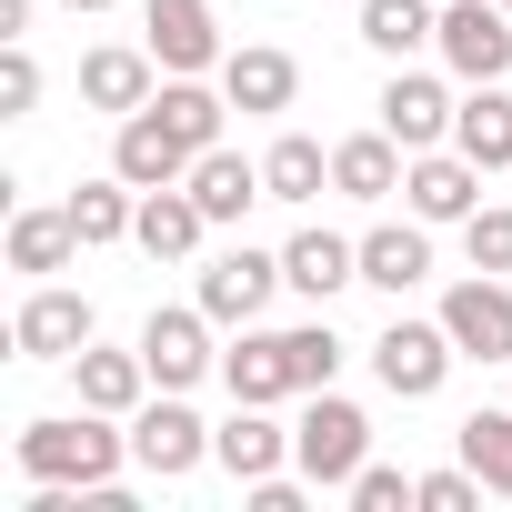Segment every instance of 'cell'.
<instances>
[{
    "instance_id": "6da1fadb",
    "label": "cell",
    "mask_w": 512,
    "mask_h": 512,
    "mask_svg": "<svg viewBox=\"0 0 512 512\" xmlns=\"http://www.w3.org/2000/svg\"><path fill=\"white\" fill-rule=\"evenodd\" d=\"M131 462V432H111V412H51V422H21V472L31 482H81V492H101L111 472Z\"/></svg>"
},
{
    "instance_id": "7a4b0ae2",
    "label": "cell",
    "mask_w": 512,
    "mask_h": 512,
    "mask_svg": "<svg viewBox=\"0 0 512 512\" xmlns=\"http://www.w3.org/2000/svg\"><path fill=\"white\" fill-rule=\"evenodd\" d=\"M292 462H302L322 492H352V472L372 462V422H362V402L312 392V402H302V422H292Z\"/></svg>"
},
{
    "instance_id": "3957f363",
    "label": "cell",
    "mask_w": 512,
    "mask_h": 512,
    "mask_svg": "<svg viewBox=\"0 0 512 512\" xmlns=\"http://www.w3.org/2000/svg\"><path fill=\"white\" fill-rule=\"evenodd\" d=\"M211 332H221V322H211L201 302H161V312L141 322V362H151V382H161V392H191L201 372H221Z\"/></svg>"
},
{
    "instance_id": "277c9868",
    "label": "cell",
    "mask_w": 512,
    "mask_h": 512,
    "mask_svg": "<svg viewBox=\"0 0 512 512\" xmlns=\"http://www.w3.org/2000/svg\"><path fill=\"white\" fill-rule=\"evenodd\" d=\"M452 362H462V342H452L442 322H392V332L372 342V372H382V392H392V402H432Z\"/></svg>"
},
{
    "instance_id": "5b68a950",
    "label": "cell",
    "mask_w": 512,
    "mask_h": 512,
    "mask_svg": "<svg viewBox=\"0 0 512 512\" xmlns=\"http://www.w3.org/2000/svg\"><path fill=\"white\" fill-rule=\"evenodd\" d=\"M131 462H141L151 482H181V472H201V462H211V432H201V412H191L181 392L141 402V412H131Z\"/></svg>"
},
{
    "instance_id": "8992f818",
    "label": "cell",
    "mask_w": 512,
    "mask_h": 512,
    "mask_svg": "<svg viewBox=\"0 0 512 512\" xmlns=\"http://www.w3.org/2000/svg\"><path fill=\"white\" fill-rule=\"evenodd\" d=\"M432 51H442L452 81H502L512 71V11H502V0H452Z\"/></svg>"
},
{
    "instance_id": "52a82bcc",
    "label": "cell",
    "mask_w": 512,
    "mask_h": 512,
    "mask_svg": "<svg viewBox=\"0 0 512 512\" xmlns=\"http://www.w3.org/2000/svg\"><path fill=\"white\" fill-rule=\"evenodd\" d=\"M442 332L462 342V362H512V282L502 272H472L442 292Z\"/></svg>"
},
{
    "instance_id": "ba28073f",
    "label": "cell",
    "mask_w": 512,
    "mask_h": 512,
    "mask_svg": "<svg viewBox=\"0 0 512 512\" xmlns=\"http://www.w3.org/2000/svg\"><path fill=\"white\" fill-rule=\"evenodd\" d=\"M141 41H151L161 81H171V71H221V61H231L211 0H141Z\"/></svg>"
},
{
    "instance_id": "9c48e42d",
    "label": "cell",
    "mask_w": 512,
    "mask_h": 512,
    "mask_svg": "<svg viewBox=\"0 0 512 512\" xmlns=\"http://www.w3.org/2000/svg\"><path fill=\"white\" fill-rule=\"evenodd\" d=\"M452 111H462V101H452L432 71H402V61H392V81H382V131H392L402 151H442V141H452Z\"/></svg>"
},
{
    "instance_id": "30bf717a",
    "label": "cell",
    "mask_w": 512,
    "mask_h": 512,
    "mask_svg": "<svg viewBox=\"0 0 512 512\" xmlns=\"http://www.w3.org/2000/svg\"><path fill=\"white\" fill-rule=\"evenodd\" d=\"M191 161H201V151H191V141H181V131H171V121H161L151 101H141V111L121 121V141H111V171H121L131 191H161V181H191Z\"/></svg>"
},
{
    "instance_id": "8fae6325",
    "label": "cell",
    "mask_w": 512,
    "mask_h": 512,
    "mask_svg": "<svg viewBox=\"0 0 512 512\" xmlns=\"http://www.w3.org/2000/svg\"><path fill=\"white\" fill-rule=\"evenodd\" d=\"M81 342H91V302L61 292V282H41V292L11 312V352H21V362H71Z\"/></svg>"
},
{
    "instance_id": "7c38bea8",
    "label": "cell",
    "mask_w": 512,
    "mask_h": 512,
    "mask_svg": "<svg viewBox=\"0 0 512 512\" xmlns=\"http://www.w3.org/2000/svg\"><path fill=\"white\" fill-rule=\"evenodd\" d=\"M272 292H282V262H272V251H251V241H241V251H221V262L201 272V312H211L221 332H231V322H262V302H272Z\"/></svg>"
},
{
    "instance_id": "4fadbf2b",
    "label": "cell",
    "mask_w": 512,
    "mask_h": 512,
    "mask_svg": "<svg viewBox=\"0 0 512 512\" xmlns=\"http://www.w3.org/2000/svg\"><path fill=\"white\" fill-rule=\"evenodd\" d=\"M402 201H412V221H472V211H482V161H462V151H412Z\"/></svg>"
},
{
    "instance_id": "5bb4252c",
    "label": "cell",
    "mask_w": 512,
    "mask_h": 512,
    "mask_svg": "<svg viewBox=\"0 0 512 512\" xmlns=\"http://www.w3.org/2000/svg\"><path fill=\"white\" fill-rule=\"evenodd\" d=\"M211 462H221L231 482H262V472L292 462V432L272 422V402H231V422L211 432Z\"/></svg>"
},
{
    "instance_id": "9a60e30c",
    "label": "cell",
    "mask_w": 512,
    "mask_h": 512,
    "mask_svg": "<svg viewBox=\"0 0 512 512\" xmlns=\"http://www.w3.org/2000/svg\"><path fill=\"white\" fill-rule=\"evenodd\" d=\"M221 382H231V402H292V392H302L292 332H251V322H241V342L221 352Z\"/></svg>"
},
{
    "instance_id": "2e32d148",
    "label": "cell",
    "mask_w": 512,
    "mask_h": 512,
    "mask_svg": "<svg viewBox=\"0 0 512 512\" xmlns=\"http://www.w3.org/2000/svg\"><path fill=\"white\" fill-rule=\"evenodd\" d=\"M151 91H161V61H151V41H141V51H121V41H111V51H81V101H91V111L131 121Z\"/></svg>"
},
{
    "instance_id": "e0dca14e",
    "label": "cell",
    "mask_w": 512,
    "mask_h": 512,
    "mask_svg": "<svg viewBox=\"0 0 512 512\" xmlns=\"http://www.w3.org/2000/svg\"><path fill=\"white\" fill-rule=\"evenodd\" d=\"M362 282L372 292H422L432 282V221H382V231H362Z\"/></svg>"
},
{
    "instance_id": "ac0fdd59",
    "label": "cell",
    "mask_w": 512,
    "mask_h": 512,
    "mask_svg": "<svg viewBox=\"0 0 512 512\" xmlns=\"http://www.w3.org/2000/svg\"><path fill=\"white\" fill-rule=\"evenodd\" d=\"M201 231H211V211L191 201V181H161V191H141V221H131V241L151 251V262H191V251H201Z\"/></svg>"
},
{
    "instance_id": "d6986e66",
    "label": "cell",
    "mask_w": 512,
    "mask_h": 512,
    "mask_svg": "<svg viewBox=\"0 0 512 512\" xmlns=\"http://www.w3.org/2000/svg\"><path fill=\"white\" fill-rule=\"evenodd\" d=\"M282 282H292L302 302H332V292H352V282H362V241H342V231H292V251H282Z\"/></svg>"
},
{
    "instance_id": "ffe728a7",
    "label": "cell",
    "mask_w": 512,
    "mask_h": 512,
    "mask_svg": "<svg viewBox=\"0 0 512 512\" xmlns=\"http://www.w3.org/2000/svg\"><path fill=\"white\" fill-rule=\"evenodd\" d=\"M402 171H412V151H402L392 131L332 141V191H342V201H392V191H402Z\"/></svg>"
},
{
    "instance_id": "44dd1931",
    "label": "cell",
    "mask_w": 512,
    "mask_h": 512,
    "mask_svg": "<svg viewBox=\"0 0 512 512\" xmlns=\"http://www.w3.org/2000/svg\"><path fill=\"white\" fill-rule=\"evenodd\" d=\"M71 382H81V402H91V412H111V422H121V412H141V392H151V362H141V342H131V352H101V342H81V352H71Z\"/></svg>"
},
{
    "instance_id": "7402d4cb",
    "label": "cell",
    "mask_w": 512,
    "mask_h": 512,
    "mask_svg": "<svg viewBox=\"0 0 512 512\" xmlns=\"http://www.w3.org/2000/svg\"><path fill=\"white\" fill-rule=\"evenodd\" d=\"M452 151L482 161V171H512V91L502 81H472L462 111H452Z\"/></svg>"
},
{
    "instance_id": "603a6c76",
    "label": "cell",
    "mask_w": 512,
    "mask_h": 512,
    "mask_svg": "<svg viewBox=\"0 0 512 512\" xmlns=\"http://www.w3.org/2000/svg\"><path fill=\"white\" fill-rule=\"evenodd\" d=\"M221 91H231V111H292L302 61H292V51H272V41H251V51H231V61H221Z\"/></svg>"
},
{
    "instance_id": "cb8c5ba5",
    "label": "cell",
    "mask_w": 512,
    "mask_h": 512,
    "mask_svg": "<svg viewBox=\"0 0 512 512\" xmlns=\"http://www.w3.org/2000/svg\"><path fill=\"white\" fill-rule=\"evenodd\" d=\"M191 201H201L211 221H241L251 201H272V181H262V161H241V151H221V141H211V151L191 161Z\"/></svg>"
},
{
    "instance_id": "d4e9b609",
    "label": "cell",
    "mask_w": 512,
    "mask_h": 512,
    "mask_svg": "<svg viewBox=\"0 0 512 512\" xmlns=\"http://www.w3.org/2000/svg\"><path fill=\"white\" fill-rule=\"evenodd\" d=\"M432 41H442V11H432V0H362V51L412 61V51H432Z\"/></svg>"
},
{
    "instance_id": "484cf974",
    "label": "cell",
    "mask_w": 512,
    "mask_h": 512,
    "mask_svg": "<svg viewBox=\"0 0 512 512\" xmlns=\"http://www.w3.org/2000/svg\"><path fill=\"white\" fill-rule=\"evenodd\" d=\"M81 251V221H71V201L61 211H11V272H31V282H51L61 262Z\"/></svg>"
},
{
    "instance_id": "4316f807",
    "label": "cell",
    "mask_w": 512,
    "mask_h": 512,
    "mask_svg": "<svg viewBox=\"0 0 512 512\" xmlns=\"http://www.w3.org/2000/svg\"><path fill=\"white\" fill-rule=\"evenodd\" d=\"M262 181H272V201H322V191H332V151H322L312 131H282V141L262 151Z\"/></svg>"
},
{
    "instance_id": "83f0119b",
    "label": "cell",
    "mask_w": 512,
    "mask_h": 512,
    "mask_svg": "<svg viewBox=\"0 0 512 512\" xmlns=\"http://www.w3.org/2000/svg\"><path fill=\"white\" fill-rule=\"evenodd\" d=\"M71 221H81V251H111V241H131V221H141V191L111 171V181H81L71 191Z\"/></svg>"
},
{
    "instance_id": "f1b7e54d",
    "label": "cell",
    "mask_w": 512,
    "mask_h": 512,
    "mask_svg": "<svg viewBox=\"0 0 512 512\" xmlns=\"http://www.w3.org/2000/svg\"><path fill=\"white\" fill-rule=\"evenodd\" d=\"M452 442H462V462L482 472V492H502V502H512V402H502V412H472Z\"/></svg>"
},
{
    "instance_id": "f546056e",
    "label": "cell",
    "mask_w": 512,
    "mask_h": 512,
    "mask_svg": "<svg viewBox=\"0 0 512 512\" xmlns=\"http://www.w3.org/2000/svg\"><path fill=\"white\" fill-rule=\"evenodd\" d=\"M462 251H472V272H512V211L482 201V211L462 221Z\"/></svg>"
},
{
    "instance_id": "4dcf8cb0",
    "label": "cell",
    "mask_w": 512,
    "mask_h": 512,
    "mask_svg": "<svg viewBox=\"0 0 512 512\" xmlns=\"http://www.w3.org/2000/svg\"><path fill=\"white\" fill-rule=\"evenodd\" d=\"M292 372H302V392H332V372H342L332 322H302V332H292Z\"/></svg>"
},
{
    "instance_id": "1f68e13d",
    "label": "cell",
    "mask_w": 512,
    "mask_h": 512,
    "mask_svg": "<svg viewBox=\"0 0 512 512\" xmlns=\"http://www.w3.org/2000/svg\"><path fill=\"white\" fill-rule=\"evenodd\" d=\"M412 492H422V482H412L402 462H362V472H352V512H402Z\"/></svg>"
},
{
    "instance_id": "d6a6232c",
    "label": "cell",
    "mask_w": 512,
    "mask_h": 512,
    "mask_svg": "<svg viewBox=\"0 0 512 512\" xmlns=\"http://www.w3.org/2000/svg\"><path fill=\"white\" fill-rule=\"evenodd\" d=\"M412 502H422V512H472V502H482V472H472V462L422 472V492H412Z\"/></svg>"
},
{
    "instance_id": "836d02e7",
    "label": "cell",
    "mask_w": 512,
    "mask_h": 512,
    "mask_svg": "<svg viewBox=\"0 0 512 512\" xmlns=\"http://www.w3.org/2000/svg\"><path fill=\"white\" fill-rule=\"evenodd\" d=\"M31 101H41V61H31V51L11 41V51H0V121H21Z\"/></svg>"
},
{
    "instance_id": "e575fe53",
    "label": "cell",
    "mask_w": 512,
    "mask_h": 512,
    "mask_svg": "<svg viewBox=\"0 0 512 512\" xmlns=\"http://www.w3.org/2000/svg\"><path fill=\"white\" fill-rule=\"evenodd\" d=\"M251 492V512H302V482H282V472H262V482H241Z\"/></svg>"
},
{
    "instance_id": "d590c367",
    "label": "cell",
    "mask_w": 512,
    "mask_h": 512,
    "mask_svg": "<svg viewBox=\"0 0 512 512\" xmlns=\"http://www.w3.org/2000/svg\"><path fill=\"white\" fill-rule=\"evenodd\" d=\"M61 11H81V21H91V11H111V0H61Z\"/></svg>"
},
{
    "instance_id": "8d00e7d4",
    "label": "cell",
    "mask_w": 512,
    "mask_h": 512,
    "mask_svg": "<svg viewBox=\"0 0 512 512\" xmlns=\"http://www.w3.org/2000/svg\"><path fill=\"white\" fill-rule=\"evenodd\" d=\"M502 11H512V0H502Z\"/></svg>"
}]
</instances>
